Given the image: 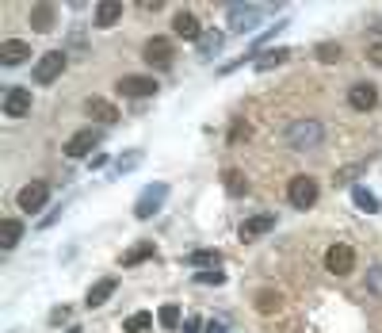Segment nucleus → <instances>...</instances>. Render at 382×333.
I'll return each mask as SVG.
<instances>
[{
	"mask_svg": "<svg viewBox=\"0 0 382 333\" xmlns=\"http://www.w3.org/2000/svg\"><path fill=\"white\" fill-rule=\"evenodd\" d=\"M157 322H161V330H176V325H180V307H176V303H165V307L157 310Z\"/></svg>",
	"mask_w": 382,
	"mask_h": 333,
	"instance_id": "393cba45",
	"label": "nucleus"
},
{
	"mask_svg": "<svg viewBox=\"0 0 382 333\" xmlns=\"http://www.w3.org/2000/svg\"><path fill=\"white\" fill-rule=\"evenodd\" d=\"M66 314H69V307H58V310H54L50 322H54V325H61V322H66Z\"/></svg>",
	"mask_w": 382,
	"mask_h": 333,
	"instance_id": "e433bc0d",
	"label": "nucleus"
},
{
	"mask_svg": "<svg viewBox=\"0 0 382 333\" xmlns=\"http://www.w3.org/2000/svg\"><path fill=\"white\" fill-rule=\"evenodd\" d=\"M363 283H367V292L379 295V299H382V265H371V268H367Z\"/></svg>",
	"mask_w": 382,
	"mask_h": 333,
	"instance_id": "cd10ccee",
	"label": "nucleus"
},
{
	"mask_svg": "<svg viewBox=\"0 0 382 333\" xmlns=\"http://www.w3.org/2000/svg\"><path fill=\"white\" fill-rule=\"evenodd\" d=\"M257 307L264 310V314H275V310H279V295H275V292H260L257 295Z\"/></svg>",
	"mask_w": 382,
	"mask_h": 333,
	"instance_id": "7c9ffc66",
	"label": "nucleus"
},
{
	"mask_svg": "<svg viewBox=\"0 0 382 333\" xmlns=\"http://www.w3.org/2000/svg\"><path fill=\"white\" fill-rule=\"evenodd\" d=\"M31 58V42H23V39H4L0 42V66H19V61H27Z\"/></svg>",
	"mask_w": 382,
	"mask_h": 333,
	"instance_id": "ddd939ff",
	"label": "nucleus"
},
{
	"mask_svg": "<svg viewBox=\"0 0 382 333\" xmlns=\"http://www.w3.org/2000/svg\"><path fill=\"white\" fill-rule=\"evenodd\" d=\"M19 238H23V222H16V218H4V222H0V249H16Z\"/></svg>",
	"mask_w": 382,
	"mask_h": 333,
	"instance_id": "a211bd4d",
	"label": "nucleus"
},
{
	"mask_svg": "<svg viewBox=\"0 0 382 333\" xmlns=\"http://www.w3.org/2000/svg\"><path fill=\"white\" fill-rule=\"evenodd\" d=\"M16 200H19V207H23L27 215H39V211L46 207V200H50V184H46V180H31V184H23Z\"/></svg>",
	"mask_w": 382,
	"mask_h": 333,
	"instance_id": "7ed1b4c3",
	"label": "nucleus"
},
{
	"mask_svg": "<svg viewBox=\"0 0 382 333\" xmlns=\"http://www.w3.org/2000/svg\"><path fill=\"white\" fill-rule=\"evenodd\" d=\"M153 253H157V249H153L150 242H138L130 253H123V257H119V260H123V268H134V265H141V260H150Z\"/></svg>",
	"mask_w": 382,
	"mask_h": 333,
	"instance_id": "4be33fe9",
	"label": "nucleus"
},
{
	"mask_svg": "<svg viewBox=\"0 0 382 333\" xmlns=\"http://www.w3.org/2000/svg\"><path fill=\"white\" fill-rule=\"evenodd\" d=\"M183 333H199V318H188V325H183Z\"/></svg>",
	"mask_w": 382,
	"mask_h": 333,
	"instance_id": "4c0bfd02",
	"label": "nucleus"
},
{
	"mask_svg": "<svg viewBox=\"0 0 382 333\" xmlns=\"http://www.w3.org/2000/svg\"><path fill=\"white\" fill-rule=\"evenodd\" d=\"M367 58H371L374 66H382V39H374L371 46H367Z\"/></svg>",
	"mask_w": 382,
	"mask_h": 333,
	"instance_id": "f704fd0d",
	"label": "nucleus"
},
{
	"mask_svg": "<svg viewBox=\"0 0 382 333\" xmlns=\"http://www.w3.org/2000/svg\"><path fill=\"white\" fill-rule=\"evenodd\" d=\"M325 268H329L332 276H348L352 268H356V249H352V245H332V249L325 253Z\"/></svg>",
	"mask_w": 382,
	"mask_h": 333,
	"instance_id": "1a4fd4ad",
	"label": "nucleus"
},
{
	"mask_svg": "<svg viewBox=\"0 0 382 333\" xmlns=\"http://www.w3.org/2000/svg\"><path fill=\"white\" fill-rule=\"evenodd\" d=\"M188 260L199 268V272H207V268H222V253L218 249H195V253H188Z\"/></svg>",
	"mask_w": 382,
	"mask_h": 333,
	"instance_id": "6ab92c4d",
	"label": "nucleus"
},
{
	"mask_svg": "<svg viewBox=\"0 0 382 333\" xmlns=\"http://www.w3.org/2000/svg\"><path fill=\"white\" fill-rule=\"evenodd\" d=\"M233 142H241V138H249V123H237L233 126V134H230Z\"/></svg>",
	"mask_w": 382,
	"mask_h": 333,
	"instance_id": "c9c22d12",
	"label": "nucleus"
},
{
	"mask_svg": "<svg viewBox=\"0 0 382 333\" xmlns=\"http://www.w3.org/2000/svg\"><path fill=\"white\" fill-rule=\"evenodd\" d=\"M268 230H275V215H252L237 234H241V242H257V238H264Z\"/></svg>",
	"mask_w": 382,
	"mask_h": 333,
	"instance_id": "2eb2a0df",
	"label": "nucleus"
},
{
	"mask_svg": "<svg viewBox=\"0 0 382 333\" xmlns=\"http://www.w3.org/2000/svg\"><path fill=\"white\" fill-rule=\"evenodd\" d=\"M222 184H225V192H230V196H245V192H249V180H245V173H237V169H225Z\"/></svg>",
	"mask_w": 382,
	"mask_h": 333,
	"instance_id": "5701e85b",
	"label": "nucleus"
},
{
	"mask_svg": "<svg viewBox=\"0 0 382 333\" xmlns=\"http://www.w3.org/2000/svg\"><path fill=\"white\" fill-rule=\"evenodd\" d=\"M141 58H145V66L150 69H168L176 58V46L168 39H150L145 42V50H141Z\"/></svg>",
	"mask_w": 382,
	"mask_h": 333,
	"instance_id": "20e7f679",
	"label": "nucleus"
},
{
	"mask_svg": "<svg viewBox=\"0 0 382 333\" xmlns=\"http://www.w3.org/2000/svg\"><path fill=\"white\" fill-rule=\"evenodd\" d=\"M115 287H119V283L111 280V276H103V280H96V283H92V287H88V295H84L88 310H92V307H103V303H108L111 295H115Z\"/></svg>",
	"mask_w": 382,
	"mask_h": 333,
	"instance_id": "dca6fc26",
	"label": "nucleus"
},
{
	"mask_svg": "<svg viewBox=\"0 0 382 333\" xmlns=\"http://www.w3.org/2000/svg\"><path fill=\"white\" fill-rule=\"evenodd\" d=\"M287 58H291V54H287V50H268V54H260V58H257V69H264V73H268V69L283 66V61H287Z\"/></svg>",
	"mask_w": 382,
	"mask_h": 333,
	"instance_id": "a878e982",
	"label": "nucleus"
},
{
	"mask_svg": "<svg viewBox=\"0 0 382 333\" xmlns=\"http://www.w3.org/2000/svg\"><path fill=\"white\" fill-rule=\"evenodd\" d=\"M150 325H153V314H145V310L126 318V333H150Z\"/></svg>",
	"mask_w": 382,
	"mask_h": 333,
	"instance_id": "bb28decb",
	"label": "nucleus"
},
{
	"mask_svg": "<svg viewBox=\"0 0 382 333\" xmlns=\"http://www.w3.org/2000/svg\"><path fill=\"white\" fill-rule=\"evenodd\" d=\"M100 138H103V131H96V126H88V131H77L73 138L66 142V158H88L96 146H100Z\"/></svg>",
	"mask_w": 382,
	"mask_h": 333,
	"instance_id": "39448f33",
	"label": "nucleus"
},
{
	"mask_svg": "<svg viewBox=\"0 0 382 333\" xmlns=\"http://www.w3.org/2000/svg\"><path fill=\"white\" fill-rule=\"evenodd\" d=\"M123 19V4L119 0H100L96 4V23L100 27H111V23H119Z\"/></svg>",
	"mask_w": 382,
	"mask_h": 333,
	"instance_id": "f3484780",
	"label": "nucleus"
},
{
	"mask_svg": "<svg viewBox=\"0 0 382 333\" xmlns=\"http://www.w3.org/2000/svg\"><path fill=\"white\" fill-rule=\"evenodd\" d=\"M317 61H325V66L341 61V46H336V42H321V46H317Z\"/></svg>",
	"mask_w": 382,
	"mask_h": 333,
	"instance_id": "c756f323",
	"label": "nucleus"
},
{
	"mask_svg": "<svg viewBox=\"0 0 382 333\" xmlns=\"http://www.w3.org/2000/svg\"><path fill=\"white\" fill-rule=\"evenodd\" d=\"M61 73H66V54H61V50L42 54L39 66H34V81H39V84H54Z\"/></svg>",
	"mask_w": 382,
	"mask_h": 333,
	"instance_id": "423d86ee",
	"label": "nucleus"
},
{
	"mask_svg": "<svg viewBox=\"0 0 382 333\" xmlns=\"http://www.w3.org/2000/svg\"><path fill=\"white\" fill-rule=\"evenodd\" d=\"M172 31L180 35V39H199V19L191 16V12H180V16L172 19Z\"/></svg>",
	"mask_w": 382,
	"mask_h": 333,
	"instance_id": "aec40b11",
	"label": "nucleus"
},
{
	"mask_svg": "<svg viewBox=\"0 0 382 333\" xmlns=\"http://www.w3.org/2000/svg\"><path fill=\"white\" fill-rule=\"evenodd\" d=\"M352 203H356L359 211H367V215H374V211H379V200H374L371 188H363V184H356V188H352Z\"/></svg>",
	"mask_w": 382,
	"mask_h": 333,
	"instance_id": "b1692460",
	"label": "nucleus"
},
{
	"mask_svg": "<svg viewBox=\"0 0 382 333\" xmlns=\"http://www.w3.org/2000/svg\"><path fill=\"white\" fill-rule=\"evenodd\" d=\"M4 115H12V119L31 115V92L27 88H8L4 92Z\"/></svg>",
	"mask_w": 382,
	"mask_h": 333,
	"instance_id": "4468645a",
	"label": "nucleus"
},
{
	"mask_svg": "<svg viewBox=\"0 0 382 333\" xmlns=\"http://www.w3.org/2000/svg\"><path fill=\"white\" fill-rule=\"evenodd\" d=\"M195 283H203V287H218V283H225V272H222V268H207V272H195Z\"/></svg>",
	"mask_w": 382,
	"mask_h": 333,
	"instance_id": "c85d7f7f",
	"label": "nucleus"
},
{
	"mask_svg": "<svg viewBox=\"0 0 382 333\" xmlns=\"http://www.w3.org/2000/svg\"><path fill=\"white\" fill-rule=\"evenodd\" d=\"M287 200H291L294 211H310L317 203V180L314 176H294V180L287 184Z\"/></svg>",
	"mask_w": 382,
	"mask_h": 333,
	"instance_id": "f03ea898",
	"label": "nucleus"
},
{
	"mask_svg": "<svg viewBox=\"0 0 382 333\" xmlns=\"http://www.w3.org/2000/svg\"><path fill=\"white\" fill-rule=\"evenodd\" d=\"M260 16H264V12H260L257 4H233L230 8V27L233 31H252V27L260 23Z\"/></svg>",
	"mask_w": 382,
	"mask_h": 333,
	"instance_id": "f8f14e48",
	"label": "nucleus"
},
{
	"mask_svg": "<svg viewBox=\"0 0 382 333\" xmlns=\"http://www.w3.org/2000/svg\"><path fill=\"white\" fill-rule=\"evenodd\" d=\"M199 50H203V54H218V50H222V35H218V31H210V35H203V42H199Z\"/></svg>",
	"mask_w": 382,
	"mask_h": 333,
	"instance_id": "2f4dec72",
	"label": "nucleus"
},
{
	"mask_svg": "<svg viewBox=\"0 0 382 333\" xmlns=\"http://www.w3.org/2000/svg\"><path fill=\"white\" fill-rule=\"evenodd\" d=\"M348 104L356 111H371V108H379V88H374L371 81H356L348 88Z\"/></svg>",
	"mask_w": 382,
	"mask_h": 333,
	"instance_id": "9b49d317",
	"label": "nucleus"
},
{
	"mask_svg": "<svg viewBox=\"0 0 382 333\" xmlns=\"http://www.w3.org/2000/svg\"><path fill=\"white\" fill-rule=\"evenodd\" d=\"M165 196H168V184H150V188L141 192V200L134 203V215H138V218L157 215V211L165 207Z\"/></svg>",
	"mask_w": 382,
	"mask_h": 333,
	"instance_id": "0eeeda50",
	"label": "nucleus"
},
{
	"mask_svg": "<svg viewBox=\"0 0 382 333\" xmlns=\"http://www.w3.org/2000/svg\"><path fill=\"white\" fill-rule=\"evenodd\" d=\"M367 169V161H359V165H348V169H341V173H336V184H348V180H356L359 173H363Z\"/></svg>",
	"mask_w": 382,
	"mask_h": 333,
	"instance_id": "473e14b6",
	"label": "nucleus"
},
{
	"mask_svg": "<svg viewBox=\"0 0 382 333\" xmlns=\"http://www.w3.org/2000/svg\"><path fill=\"white\" fill-rule=\"evenodd\" d=\"M84 111H88L92 123H100V126H115L119 123V108L111 100H103V96H88V100H84Z\"/></svg>",
	"mask_w": 382,
	"mask_h": 333,
	"instance_id": "6e6552de",
	"label": "nucleus"
},
{
	"mask_svg": "<svg viewBox=\"0 0 382 333\" xmlns=\"http://www.w3.org/2000/svg\"><path fill=\"white\" fill-rule=\"evenodd\" d=\"M325 138V126L317 119H299V123L287 126V146L291 150H317Z\"/></svg>",
	"mask_w": 382,
	"mask_h": 333,
	"instance_id": "f257e3e1",
	"label": "nucleus"
},
{
	"mask_svg": "<svg viewBox=\"0 0 382 333\" xmlns=\"http://www.w3.org/2000/svg\"><path fill=\"white\" fill-rule=\"evenodd\" d=\"M138 158H141L138 150H130V153H126V158H119V173H130V169L138 165Z\"/></svg>",
	"mask_w": 382,
	"mask_h": 333,
	"instance_id": "72a5a7b5",
	"label": "nucleus"
},
{
	"mask_svg": "<svg viewBox=\"0 0 382 333\" xmlns=\"http://www.w3.org/2000/svg\"><path fill=\"white\" fill-rule=\"evenodd\" d=\"M119 96H134V100H141V96H153L157 92V77H119Z\"/></svg>",
	"mask_w": 382,
	"mask_h": 333,
	"instance_id": "9d476101",
	"label": "nucleus"
},
{
	"mask_svg": "<svg viewBox=\"0 0 382 333\" xmlns=\"http://www.w3.org/2000/svg\"><path fill=\"white\" fill-rule=\"evenodd\" d=\"M207 333H225V322H218V318H214V322L207 325Z\"/></svg>",
	"mask_w": 382,
	"mask_h": 333,
	"instance_id": "58836bf2",
	"label": "nucleus"
},
{
	"mask_svg": "<svg viewBox=\"0 0 382 333\" xmlns=\"http://www.w3.org/2000/svg\"><path fill=\"white\" fill-rule=\"evenodd\" d=\"M31 27L34 31H50L54 27V4H34L31 8Z\"/></svg>",
	"mask_w": 382,
	"mask_h": 333,
	"instance_id": "412c9836",
	"label": "nucleus"
}]
</instances>
